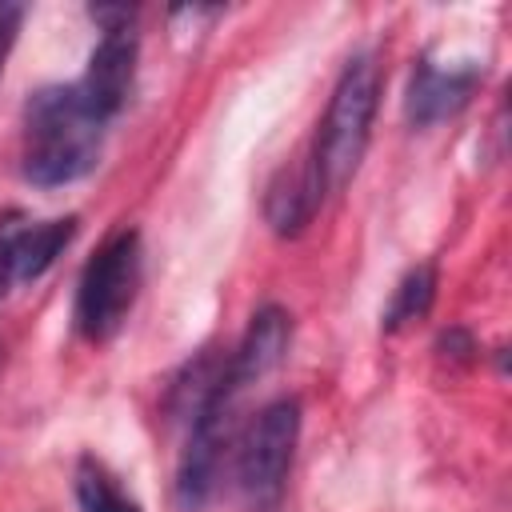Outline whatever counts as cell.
Wrapping results in <instances>:
<instances>
[{"mask_svg": "<svg viewBox=\"0 0 512 512\" xmlns=\"http://www.w3.org/2000/svg\"><path fill=\"white\" fill-rule=\"evenodd\" d=\"M72 488H76V504L80 512H144L112 476V468L96 456H80L76 472H72Z\"/></svg>", "mask_w": 512, "mask_h": 512, "instance_id": "11", "label": "cell"}, {"mask_svg": "<svg viewBox=\"0 0 512 512\" xmlns=\"http://www.w3.org/2000/svg\"><path fill=\"white\" fill-rule=\"evenodd\" d=\"M140 232L136 228H120L112 232L96 256L84 264L80 284H76V332L92 344L112 340L140 292Z\"/></svg>", "mask_w": 512, "mask_h": 512, "instance_id": "4", "label": "cell"}, {"mask_svg": "<svg viewBox=\"0 0 512 512\" xmlns=\"http://www.w3.org/2000/svg\"><path fill=\"white\" fill-rule=\"evenodd\" d=\"M376 108H380V60H376V52H356L344 64V72L328 96L324 120L316 128V140L308 148V160H312V172H316L324 196L340 192L356 176L368 136H372Z\"/></svg>", "mask_w": 512, "mask_h": 512, "instance_id": "2", "label": "cell"}, {"mask_svg": "<svg viewBox=\"0 0 512 512\" xmlns=\"http://www.w3.org/2000/svg\"><path fill=\"white\" fill-rule=\"evenodd\" d=\"M300 440V400L276 396L256 412L236 448V496L248 512H276L288 492V472Z\"/></svg>", "mask_w": 512, "mask_h": 512, "instance_id": "3", "label": "cell"}, {"mask_svg": "<svg viewBox=\"0 0 512 512\" xmlns=\"http://www.w3.org/2000/svg\"><path fill=\"white\" fill-rule=\"evenodd\" d=\"M320 204H324V188H320V180L312 172L308 152L296 164L280 168L276 180L264 192V216H268V224H272L276 236L304 232L312 224V216L320 212Z\"/></svg>", "mask_w": 512, "mask_h": 512, "instance_id": "9", "label": "cell"}, {"mask_svg": "<svg viewBox=\"0 0 512 512\" xmlns=\"http://www.w3.org/2000/svg\"><path fill=\"white\" fill-rule=\"evenodd\" d=\"M104 120L88 112L76 84H48L24 104L20 172L36 188H60L88 176L100 160Z\"/></svg>", "mask_w": 512, "mask_h": 512, "instance_id": "1", "label": "cell"}, {"mask_svg": "<svg viewBox=\"0 0 512 512\" xmlns=\"http://www.w3.org/2000/svg\"><path fill=\"white\" fill-rule=\"evenodd\" d=\"M24 212H4L0 216V300L8 296L16 280V240H20V228H24Z\"/></svg>", "mask_w": 512, "mask_h": 512, "instance_id": "13", "label": "cell"}, {"mask_svg": "<svg viewBox=\"0 0 512 512\" xmlns=\"http://www.w3.org/2000/svg\"><path fill=\"white\" fill-rule=\"evenodd\" d=\"M436 264H416L412 272H404V280L392 288V300L384 308V332H400L416 320H424L432 312V300H436Z\"/></svg>", "mask_w": 512, "mask_h": 512, "instance_id": "12", "label": "cell"}, {"mask_svg": "<svg viewBox=\"0 0 512 512\" xmlns=\"http://www.w3.org/2000/svg\"><path fill=\"white\" fill-rule=\"evenodd\" d=\"M236 388L224 380V368L208 384V392L192 404V424H188V444L180 452L176 468V504L184 512H200L216 488L220 460L232 436V408H236Z\"/></svg>", "mask_w": 512, "mask_h": 512, "instance_id": "5", "label": "cell"}, {"mask_svg": "<svg viewBox=\"0 0 512 512\" xmlns=\"http://www.w3.org/2000/svg\"><path fill=\"white\" fill-rule=\"evenodd\" d=\"M484 80V68L480 64H464V68H440L436 60H420L412 68V80H408V96H404V112L416 128H428V124H440L448 116H456L472 92L480 88Z\"/></svg>", "mask_w": 512, "mask_h": 512, "instance_id": "7", "label": "cell"}, {"mask_svg": "<svg viewBox=\"0 0 512 512\" xmlns=\"http://www.w3.org/2000/svg\"><path fill=\"white\" fill-rule=\"evenodd\" d=\"M288 344H292V316L280 304H264L260 312H252L232 360L224 364V380L236 392H244L248 384H256L260 376H268L284 360Z\"/></svg>", "mask_w": 512, "mask_h": 512, "instance_id": "8", "label": "cell"}, {"mask_svg": "<svg viewBox=\"0 0 512 512\" xmlns=\"http://www.w3.org/2000/svg\"><path fill=\"white\" fill-rule=\"evenodd\" d=\"M20 24H24V4L0 0V72L8 64V56H12V44L20 36Z\"/></svg>", "mask_w": 512, "mask_h": 512, "instance_id": "14", "label": "cell"}, {"mask_svg": "<svg viewBox=\"0 0 512 512\" xmlns=\"http://www.w3.org/2000/svg\"><path fill=\"white\" fill-rule=\"evenodd\" d=\"M76 236V216H60V220H24L20 240H16V280H40L56 256L72 244Z\"/></svg>", "mask_w": 512, "mask_h": 512, "instance_id": "10", "label": "cell"}, {"mask_svg": "<svg viewBox=\"0 0 512 512\" xmlns=\"http://www.w3.org/2000/svg\"><path fill=\"white\" fill-rule=\"evenodd\" d=\"M88 16L100 24V40H96V48L88 56L84 76L76 80V92L88 104V112L108 124L124 108L128 88H132V76H136V52H140V40H136V8L96 4V8H88Z\"/></svg>", "mask_w": 512, "mask_h": 512, "instance_id": "6", "label": "cell"}]
</instances>
